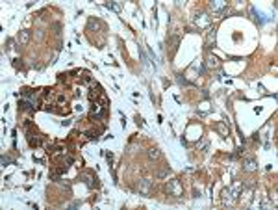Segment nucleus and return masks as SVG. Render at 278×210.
Listing matches in <instances>:
<instances>
[{"label": "nucleus", "instance_id": "obj_8", "mask_svg": "<svg viewBox=\"0 0 278 210\" xmlns=\"http://www.w3.org/2000/svg\"><path fill=\"white\" fill-rule=\"evenodd\" d=\"M254 169H256V162H254V160H247L245 171H254Z\"/></svg>", "mask_w": 278, "mask_h": 210}, {"label": "nucleus", "instance_id": "obj_11", "mask_svg": "<svg viewBox=\"0 0 278 210\" xmlns=\"http://www.w3.org/2000/svg\"><path fill=\"white\" fill-rule=\"evenodd\" d=\"M108 8H109V9H115V11H119V9H121V6H119V4H113V2H108Z\"/></svg>", "mask_w": 278, "mask_h": 210}, {"label": "nucleus", "instance_id": "obj_10", "mask_svg": "<svg viewBox=\"0 0 278 210\" xmlns=\"http://www.w3.org/2000/svg\"><path fill=\"white\" fill-rule=\"evenodd\" d=\"M159 156V151L158 149H150L148 151V158H158Z\"/></svg>", "mask_w": 278, "mask_h": 210}, {"label": "nucleus", "instance_id": "obj_1", "mask_svg": "<svg viewBox=\"0 0 278 210\" xmlns=\"http://www.w3.org/2000/svg\"><path fill=\"white\" fill-rule=\"evenodd\" d=\"M139 193L145 195V197H148V195H150V180H147V179L139 180Z\"/></svg>", "mask_w": 278, "mask_h": 210}, {"label": "nucleus", "instance_id": "obj_7", "mask_svg": "<svg viewBox=\"0 0 278 210\" xmlns=\"http://www.w3.org/2000/svg\"><path fill=\"white\" fill-rule=\"evenodd\" d=\"M215 128H217L223 136H228V128H226V125H224V123H217V125H215Z\"/></svg>", "mask_w": 278, "mask_h": 210}, {"label": "nucleus", "instance_id": "obj_12", "mask_svg": "<svg viewBox=\"0 0 278 210\" xmlns=\"http://www.w3.org/2000/svg\"><path fill=\"white\" fill-rule=\"evenodd\" d=\"M215 39V32H210V34H208V43H212Z\"/></svg>", "mask_w": 278, "mask_h": 210}, {"label": "nucleus", "instance_id": "obj_13", "mask_svg": "<svg viewBox=\"0 0 278 210\" xmlns=\"http://www.w3.org/2000/svg\"><path fill=\"white\" fill-rule=\"evenodd\" d=\"M82 177H84V179H85V182H87V184H89V186H91V184H93V182H91V177H89V175H82Z\"/></svg>", "mask_w": 278, "mask_h": 210}, {"label": "nucleus", "instance_id": "obj_6", "mask_svg": "<svg viewBox=\"0 0 278 210\" xmlns=\"http://www.w3.org/2000/svg\"><path fill=\"white\" fill-rule=\"evenodd\" d=\"M208 67L217 69V67H219V60H217L215 56H208Z\"/></svg>", "mask_w": 278, "mask_h": 210}, {"label": "nucleus", "instance_id": "obj_3", "mask_svg": "<svg viewBox=\"0 0 278 210\" xmlns=\"http://www.w3.org/2000/svg\"><path fill=\"white\" fill-rule=\"evenodd\" d=\"M195 22H197V26H200V28H204V26H210V22H212V19L208 17L206 13H200V15H197V19H195Z\"/></svg>", "mask_w": 278, "mask_h": 210}, {"label": "nucleus", "instance_id": "obj_2", "mask_svg": "<svg viewBox=\"0 0 278 210\" xmlns=\"http://www.w3.org/2000/svg\"><path fill=\"white\" fill-rule=\"evenodd\" d=\"M167 192L173 193V195H180L182 193V188H180V180H171L167 184Z\"/></svg>", "mask_w": 278, "mask_h": 210}, {"label": "nucleus", "instance_id": "obj_5", "mask_svg": "<svg viewBox=\"0 0 278 210\" xmlns=\"http://www.w3.org/2000/svg\"><path fill=\"white\" fill-rule=\"evenodd\" d=\"M224 8H226L224 0H215V2H212V9H213V11H221V9H224Z\"/></svg>", "mask_w": 278, "mask_h": 210}, {"label": "nucleus", "instance_id": "obj_9", "mask_svg": "<svg viewBox=\"0 0 278 210\" xmlns=\"http://www.w3.org/2000/svg\"><path fill=\"white\" fill-rule=\"evenodd\" d=\"M100 26H102V24H100V22H98V20H93V19L89 20V28H95V30H98Z\"/></svg>", "mask_w": 278, "mask_h": 210}, {"label": "nucleus", "instance_id": "obj_4", "mask_svg": "<svg viewBox=\"0 0 278 210\" xmlns=\"http://www.w3.org/2000/svg\"><path fill=\"white\" fill-rule=\"evenodd\" d=\"M17 41H19L20 45H26V43L30 41V32H28V30H22V32H19Z\"/></svg>", "mask_w": 278, "mask_h": 210}]
</instances>
